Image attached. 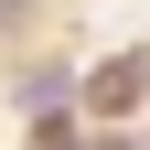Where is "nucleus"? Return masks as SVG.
Instances as JSON below:
<instances>
[{"label": "nucleus", "instance_id": "nucleus-2", "mask_svg": "<svg viewBox=\"0 0 150 150\" xmlns=\"http://www.w3.org/2000/svg\"><path fill=\"white\" fill-rule=\"evenodd\" d=\"M75 75H86V64H54V54H43V64H22V75H11V107H22V118H64Z\"/></svg>", "mask_w": 150, "mask_h": 150}, {"label": "nucleus", "instance_id": "nucleus-3", "mask_svg": "<svg viewBox=\"0 0 150 150\" xmlns=\"http://www.w3.org/2000/svg\"><path fill=\"white\" fill-rule=\"evenodd\" d=\"M22 11H32V0H0V32H11V22H22Z\"/></svg>", "mask_w": 150, "mask_h": 150}, {"label": "nucleus", "instance_id": "nucleus-1", "mask_svg": "<svg viewBox=\"0 0 150 150\" xmlns=\"http://www.w3.org/2000/svg\"><path fill=\"white\" fill-rule=\"evenodd\" d=\"M75 97L97 107V118H129V107L150 97V54H107V64H86V75H75Z\"/></svg>", "mask_w": 150, "mask_h": 150}]
</instances>
